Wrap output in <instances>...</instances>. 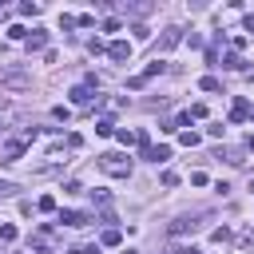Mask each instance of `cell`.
Instances as JSON below:
<instances>
[{"mask_svg":"<svg viewBox=\"0 0 254 254\" xmlns=\"http://www.w3.org/2000/svg\"><path fill=\"white\" fill-rule=\"evenodd\" d=\"M99 171L111 175V179H127L131 175V159L119 155V151H107V155H99Z\"/></svg>","mask_w":254,"mask_h":254,"instance_id":"6da1fadb","label":"cell"},{"mask_svg":"<svg viewBox=\"0 0 254 254\" xmlns=\"http://www.w3.org/2000/svg\"><path fill=\"white\" fill-rule=\"evenodd\" d=\"M56 246H60V234H56L52 226L32 230V250H40V254H56Z\"/></svg>","mask_w":254,"mask_h":254,"instance_id":"7a4b0ae2","label":"cell"},{"mask_svg":"<svg viewBox=\"0 0 254 254\" xmlns=\"http://www.w3.org/2000/svg\"><path fill=\"white\" fill-rule=\"evenodd\" d=\"M28 139H36V131H28L24 139H8V143H4V163H16V159H24V151H28Z\"/></svg>","mask_w":254,"mask_h":254,"instance_id":"3957f363","label":"cell"},{"mask_svg":"<svg viewBox=\"0 0 254 254\" xmlns=\"http://www.w3.org/2000/svg\"><path fill=\"white\" fill-rule=\"evenodd\" d=\"M194 230H198V222H194V218H187V214H183V218H175V222L167 226V234H171V238H183V234H194Z\"/></svg>","mask_w":254,"mask_h":254,"instance_id":"277c9868","label":"cell"},{"mask_svg":"<svg viewBox=\"0 0 254 254\" xmlns=\"http://www.w3.org/2000/svg\"><path fill=\"white\" fill-rule=\"evenodd\" d=\"M107 56H111L115 64H123V60H131V44H127V40H111V44H107Z\"/></svg>","mask_w":254,"mask_h":254,"instance_id":"5b68a950","label":"cell"},{"mask_svg":"<svg viewBox=\"0 0 254 254\" xmlns=\"http://www.w3.org/2000/svg\"><path fill=\"white\" fill-rule=\"evenodd\" d=\"M60 222H64V226H87V222H91V214H87V210H64V214H60Z\"/></svg>","mask_w":254,"mask_h":254,"instance_id":"8992f818","label":"cell"},{"mask_svg":"<svg viewBox=\"0 0 254 254\" xmlns=\"http://www.w3.org/2000/svg\"><path fill=\"white\" fill-rule=\"evenodd\" d=\"M44 48H48V32H40V28H36V32L28 36V52H44Z\"/></svg>","mask_w":254,"mask_h":254,"instance_id":"52a82bcc","label":"cell"},{"mask_svg":"<svg viewBox=\"0 0 254 254\" xmlns=\"http://www.w3.org/2000/svg\"><path fill=\"white\" fill-rule=\"evenodd\" d=\"M71 103H79V107L91 103V87H87V83H75V87H71Z\"/></svg>","mask_w":254,"mask_h":254,"instance_id":"ba28073f","label":"cell"},{"mask_svg":"<svg viewBox=\"0 0 254 254\" xmlns=\"http://www.w3.org/2000/svg\"><path fill=\"white\" fill-rule=\"evenodd\" d=\"M143 159H151V163H167V159H171V147H147Z\"/></svg>","mask_w":254,"mask_h":254,"instance_id":"9c48e42d","label":"cell"},{"mask_svg":"<svg viewBox=\"0 0 254 254\" xmlns=\"http://www.w3.org/2000/svg\"><path fill=\"white\" fill-rule=\"evenodd\" d=\"M218 159H226V163H234V167H242V163H246L238 147H218Z\"/></svg>","mask_w":254,"mask_h":254,"instance_id":"30bf717a","label":"cell"},{"mask_svg":"<svg viewBox=\"0 0 254 254\" xmlns=\"http://www.w3.org/2000/svg\"><path fill=\"white\" fill-rule=\"evenodd\" d=\"M179 40H183V28H167V32H163V40H159V48H175Z\"/></svg>","mask_w":254,"mask_h":254,"instance_id":"8fae6325","label":"cell"},{"mask_svg":"<svg viewBox=\"0 0 254 254\" xmlns=\"http://www.w3.org/2000/svg\"><path fill=\"white\" fill-rule=\"evenodd\" d=\"M163 71H167V64H163V60H151V64H147V71H143V83H147V79H155V75H163Z\"/></svg>","mask_w":254,"mask_h":254,"instance_id":"7c38bea8","label":"cell"},{"mask_svg":"<svg viewBox=\"0 0 254 254\" xmlns=\"http://www.w3.org/2000/svg\"><path fill=\"white\" fill-rule=\"evenodd\" d=\"M246 115H250V103H246V99H238V103H234V111H230V123H242Z\"/></svg>","mask_w":254,"mask_h":254,"instance_id":"4fadbf2b","label":"cell"},{"mask_svg":"<svg viewBox=\"0 0 254 254\" xmlns=\"http://www.w3.org/2000/svg\"><path fill=\"white\" fill-rule=\"evenodd\" d=\"M115 139H119L123 147H131V143H139V135H135V131H127V127H115Z\"/></svg>","mask_w":254,"mask_h":254,"instance_id":"5bb4252c","label":"cell"},{"mask_svg":"<svg viewBox=\"0 0 254 254\" xmlns=\"http://www.w3.org/2000/svg\"><path fill=\"white\" fill-rule=\"evenodd\" d=\"M119 238H123V234H119V230H115V226H111V230H103V234H99V242H103V246H119Z\"/></svg>","mask_w":254,"mask_h":254,"instance_id":"9a60e30c","label":"cell"},{"mask_svg":"<svg viewBox=\"0 0 254 254\" xmlns=\"http://www.w3.org/2000/svg\"><path fill=\"white\" fill-rule=\"evenodd\" d=\"M95 135H103V139L115 135V123H111V119H99V123H95Z\"/></svg>","mask_w":254,"mask_h":254,"instance_id":"2e32d148","label":"cell"},{"mask_svg":"<svg viewBox=\"0 0 254 254\" xmlns=\"http://www.w3.org/2000/svg\"><path fill=\"white\" fill-rule=\"evenodd\" d=\"M222 64H226V67H234V71H242V67H246V64H242V56H238V52H230V56H226V60H222Z\"/></svg>","mask_w":254,"mask_h":254,"instance_id":"e0dca14e","label":"cell"},{"mask_svg":"<svg viewBox=\"0 0 254 254\" xmlns=\"http://www.w3.org/2000/svg\"><path fill=\"white\" fill-rule=\"evenodd\" d=\"M20 16H40V4H32V0H24V4H20Z\"/></svg>","mask_w":254,"mask_h":254,"instance_id":"ac0fdd59","label":"cell"},{"mask_svg":"<svg viewBox=\"0 0 254 254\" xmlns=\"http://www.w3.org/2000/svg\"><path fill=\"white\" fill-rule=\"evenodd\" d=\"M198 87H202V91H218V79H214V75H202Z\"/></svg>","mask_w":254,"mask_h":254,"instance_id":"d6986e66","label":"cell"},{"mask_svg":"<svg viewBox=\"0 0 254 254\" xmlns=\"http://www.w3.org/2000/svg\"><path fill=\"white\" fill-rule=\"evenodd\" d=\"M36 206H40V210H44V214H52V210H56V198H52V194H44V198H40V202H36Z\"/></svg>","mask_w":254,"mask_h":254,"instance_id":"ffe728a7","label":"cell"},{"mask_svg":"<svg viewBox=\"0 0 254 254\" xmlns=\"http://www.w3.org/2000/svg\"><path fill=\"white\" fill-rule=\"evenodd\" d=\"M0 242H16V226H12V222L0 226Z\"/></svg>","mask_w":254,"mask_h":254,"instance_id":"44dd1931","label":"cell"},{"mask_svg":"<svg viewBox=\"0 0 254 254\" xmlns=\"http://www.w3.org/2000/svg\"><path fill=\"white\" fill-rule=\"evenodd\" d=\"M8 36H12V40H28V28H20V24H12V28H8Z\"/></svg>","mask_w":254,"mask_h":254,"instance_id":"7402d4cb","label":"cell"},{"mask_svg":"<svg viewBox=\"0 0 254 254\" xmlns=\"http://www.w3.org/2000/svg\"><path fill=\"white\" fill-rule=\"evenodd\" d=\"M131 32H135V40H151V28H147V24H135Z\"/></svg>","mask_w":254,"mask_h":254,"instance_id":"603a6c76","label":"cell"},{"mask_svg":"<svg viewBox=\"0 0 254 254\" xmlns=\"http://www.w3.org/2000/svg\"><path fill=\"white\" fill-rule=\"evenodd\" d=\"M187 115H190V119H202V115H206V103H190V111H187Z\"/></svg>","mask_w":254,"mask_h":254,"instance_id":"cb8c5ba5","label":"cell"},{"mask_svg":"<svg viewBox=\"0 0 254 254\" xmlns=\"http://www.w3.org/2000/svg\"><path fill=\"white\" fill-rule=\"evenodd\" d=\"M179 139H183V147H198V135H194V131H183Z\"/></svg>","mask_w":254,"mask_h":254,"instance_id":"d4e9b609","label":"cell"},{"mask_svg":"<svg viewBox=\"0 0 254 254\" xmlns=\"http://www.w3.org/2000/svg\"><path fill=\"white\" fill-rule=\"evenodd\" d=\"M16 194V183H0V198H12Z\"/></svg>","mask_w":254,"mask_h":254,"instance_id":"484cf974","label":"cell"},{"mask_svg":"<svg viewBox=\"0 0 254 254\" xmlns=\"http://www.w3.org/2000/svg\"><path fill=\"white\" fill-rule=\"evenodd\" d=\"M167 254H198V250H194V246H171Z\"/></svg>","mask_w":254,"mask_h":254,"instance_id":"4316f807","label":"cell"},{"mask_svg":"<svg viewBox=\"0 0 254 254\" xmlns=\"http://www.w3.org/2000/svg\"><path fill=\"white\" fill-rule=\"evenodd\" d=\"M246 32H254V12H250V16H246Z\"/></svg>","mask_w":254,"mask_h":254,"instance_id":"83f0119b","label":"cell"},{"mask_svg":"<svg viewBox=\"0 0 254 254\" xmlns=\"http://www.w3.org/2000/svg\"><path fill=\"white\" fill-rule=\"evenodd\" d=\"M246 147H250V151H254V135H250V139H246Z\"/></svg>","mask_w":254,"mask_h":254,"instance_id":"f1b7e54d","label":"cell"}]
</instances>
